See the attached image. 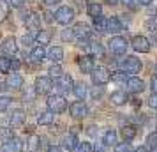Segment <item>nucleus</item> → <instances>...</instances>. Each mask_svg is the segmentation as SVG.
<instances>
[{
	"label": "nucleus",
	"mask_w": 157,
	"mask_h": 152,
	"mask_svg": "<svg viewBox=\"0 0 157 152\" xmlns=\"http://www.w3.org/2000/svg\"><path fill=\"white\" fill-rule=\"evenodd\" d=\"M106 27H108V20L104 16L94 18V29L97 30V32H106Z\"/></svg>",
	"instance_id": "a878e982"
},
{
	"label": "nucleus",
	"mask_w": 157,
	"mask_h": 152,
	"mask_svg": "<svg viewBox=\"0 0 157 152\" xmlns=\"http://www.w3.org/2000/svg\"><path fill=\"white\" fill-rule=\"evenodd\" d=\"M6 88H7V85H6V83H0V90H6Z\"/></svg>",
	"instance_id": "864d4df0"
},
{
	"label": "nucleus",
	"mask_w": 157,
	"mask_h": 152,
	"mask_svg": "<svg viewBox=\"0 0 157 152\" xmlns=\"http://www.w3.org/2000/svg\"><path fill=\"white\" fill-rule=\"evenodd\" d=\"M48 152H62V147L60 145H51L50 149H48Z\"/></svg>",
	"instance_id": "c03bdc74"
},
{
	"label": "nucleus",
	"mask_w": 157,
	"mask_h": 152,
	"mask_svg": "<svg viewBox=\"0 0 157 152\" xmlns=\"http://www.w3.org/2000/svg\"><path fill=\"white\" fill-rule=\"evenodd\" d=\"M86 50L90 51V57H102L104 48L101 43H86Z\"/></svg>",
	"instance_id": "aec40b11"
},
{
	"label": "nucleus",
	"mask_w": 157,
	"mask_h": 152,
	"mask_svg": "<svg viewBox=\"0 0 157 152\" xmlns=\"http://www.w3.org/2000/svg\"><path fill=\"white\" fill-rule=\"evenodd\" d=\"M104 150V145H101V147H97V149H95V152H102Z\"/></svg>",
	"instance_id": "603ef678"
},
{
	"label": "nucleus",
	"mask_w": 157,
	"mask_h": 152,
	"mask_svg": "<svg viewBox=\"0 0 157 152\" xmlns=\"http://www.w3.org/2000/svg\"><path fill=\"white\" fill-rule=\"evenodd\" d=\"M118 2H124V4H131L132 0H118Z\"/></svg>",
	"instance_id": "5fc2aeb1"
},
{
	"label": "nucleus",
	"mask_w": 157,
	"mask_h": 152,
	"mask_svg": "<svg viewBox=\"0 0 157 152\" xmlns=\"http://www.w3.org/2000/svg\"><path fill=\"white\" fill-rule=\"evenodd\" d=\"M141 67H143V64H141V60L140 58H136V57H125L124 60H122V69L125 72H132V74H136V72H140L141 71Z\"/></svg>",
	"instance_id": "20e7f679"
},
{
	"label": "nucleus",
	"mask_w": 157,
	"mask_h": 152,
	"mask_svg": "<svg viewBox=\"0 0 157 152\" xmlns=\"http://www.w3.org/2000/svg\"><path fill=\"white\" fill-rule=\"evenodd\" d=\"M53 119H55V115H53L51 111H43V113L39 115V119H37V122L41 124V126H50V124L53 122Z\"/></svg>",
	"instance_id": "c85d7f7f"
},
{
	"label": "nucleus",
	"mask_w": 157,
	"mask_h": 152,
	"mask_svg": "<svg viewBox=\"0 0 157 152\" xmlns=\"http://www.w3.org/2000/svg\"><path fill=\"white\" fill-rule=\"evenodd\" d=\"M138 2H140L141 6H150V4H152L154 0H138Z\"/></svg>",
	"instance_id": "8fccbe9b"
},
{
	"label": "nucleus",
	"mask_w": 157,
	"mask_h": 152,
	"mask_svg": "<svg viewBox=\"0 0 157 152\" xmlns=\"http://www.w3.org/2000/svg\"><path fill=\"white\" fill-rule=\"evenodd\" d=\"M148 104H150L154 110H157V94H154V95L148 99Z\"/></svg>",
	"instance_id": "a19ab883"
},
{
	"label": "nucleus",
	"mask_w": 157,
	"mask_h": 152,
	"mask_svg": "<svg viewBox=\"0 0 157 152\" xmlns=\"http://www.w3.org/2000/svg\"><path fill=\"white\" fill-rule=\"evenodd\" d=\"M39 142H41V145H39V149H41V150H48V149H50V147H48V142H46V138H41V140H39Z\"/></svg>",
	"instance_id": "37998d69"
},
{
	"label": "nucleus",
	"mask_w": 157,
	"mask_h": 152,
	"mask_svg": "<svg viewBox=\"0 0 157 152\" xmlns=\"http://www.w3.org/2000/svg\"><path fill=\"white\" fill-rule=\"evenodd\" d=\"M51 37H53V34H51V30H41V32H37V43L41 44V46H44V44H48L51 41Z\"/></svg>",
	"instance_id": "5701e85b"
},
{
	"label": "nucleus",
	"mask_w": 157,
	"mask_h": 152,
	"mask_svg": "<svg viewBox=\"0 0 157 152\" xmlns=\"http://www.w3.org/2000/svg\"><path fill=\"white\" fill-rule=\"evenodd\" d=\"M25 2H27V0H9V4H11V6H14V7H21Z\"/></svg>",
	"instance_id": "79ce46f5"
},
{
	"label": "nucleus",
	"mask_w": 157,
	"mask_h": 152,
	"mask_svg": "<svg viewBox=\"0 0 157 152\" xmlns=\"http://www.w3.org/2000/svg\"><path fill=\"white\" fill-rule=\"evenodd\" d=\"M48 72H50V78H58V76H62V74H64V72H62V67H60L58 64H53Z\"/></svg>",
	"instance_id": "473e14b6"
},
{
	"label": "nucleus",
	"mask_w": 157,
	"mask_h": 152,
	"mask_svg": "<svg viewBox=\"0 0 157 152\" xmlns=\"http://www.w3.org/2000/svg\"><path fill=\"white\" fill-rule=\"evenodd\" d=\"M109 80H113L117 85H125L127 76H125V72H113V76H109Z\"/></svg>",
	"instance_id": "c756f323"
},
{
	"label": "nucleus",
	"mask_w": 157,
	"mask_h": 152,
	"mask_svg": "<svg viewBox=\"0 0 157 152\" xmlns=\"http://www.w3.org/2000/svg\"><path fill=\"white\" fill-rule=\"evenodd\" d=\"M111 103H113V104H117V106L125 104V103H127V94H125V92H122V90L113 92V94H111Z\"/></svg>",
	"instance_id": "393cba45"
},
{
	"label": "nucleus",
	"mask_w": 157,
	"mask_h": 152,
	"mask_svg": "<svg viewBox=\"0 0 157 152\" xmlns=\"http://www.w3.org/2000/svg\"><path fill=\"white\" fill-rule=\"evenodd\" d=\"M11 138H14L13 129H9V127H0V140H2V142H7Z\"/></svg>",
	"instance_id": "7c9ffc66"
},
{
	"label": "nucleus",
	"mask_w": 157,
	"mask_h": 152,
	"mask_svg": "<svg viewBox=\"0 0 157 152\" xmlns=\"http://www.w3.org/2000/svg\"><path fill=\"white\" fill-rule=\"evenodd\" d=\"M132 48L140 53H147L150 50V41L145 36H136L132 37Z\"/></svg>",
	"instance_id": "9b49d317"
},
{
	"label": "nucleus",
	"mask_w": 157,
	"mask_h": 152,
	"mask_svg": "<svg viewBox=\"0 0 157 152\" xmlns=\"http://www.w3.org/2000/svg\"><path fill=\"white\" fill-rule=\"evenodd\" d=\"M44 4H46V6H55V4H58V2H60V0H43Z\"/></svg>",
	"instance_id": "a18cd8bd"
},
{
	"label": "nucleus",
	"mask_w": 157,
	"mask_h": 152,
	"mask_svg": "<svg viewBox=\"0 0 157 152\" xmlns=\"http://www.w3.org/2000/svg\"><path fill=\"white\" fill-rule=\"evenodd\" d=\"M108 44H109V50H111V53H115V55H124V53L127 51V48H129L127 39H125V37H122V36L111 37Z\"/></svg>",
	"instance_id": "f03ea898"
},
{
	"label": "nucleus",
	"mask_w": 157,
	"mask_h": 152,
	"mask_svg": "<svg viewBox=\"0 0 157 152\" xmlns=\"http://www.w3.org/2000/svg\"><path fill=\"white\" fill-rule=\"evenodd\" d=\"M72 37H74V34H72V29H65L64 32H62V39H64V41H71Z\"/></svg>",
	"instance_id": "58836bf2"
},
{
	"label": "nucleus",
	"mask_w": 157,
	"mask_h": 152,
	"mask_svg": "<svg viewBox=\"0 0 157 152\" xmlns=\"http://www.w3.org/2000/svg\"><path fill=\"white\" fill-rule=\"evenodd\" d=\"M44 57H46L44 46H36L34 50L30 51V60H32V62H43Z\"/></svg>",
	"instance_id": "412c9836"
},
{
	"label": "nucleus",
	"mask_w": 157,
	"mask_h": 152,
	"mask_svg": "<svg viewBox=\"0 0 157 152\" xmlns=\"http://www.w3.org/2000/svg\"><path fill=\"white\" fill-rule=\"evenodd\" d=\"M157 147V133H150L147 136V149H155Z\"/></svg>",
	"instance_id": "72a5a7b5"
},
{
	"label": "nucleus",
	"mask_w": 157,
	"mask_h": 152,
	"mask_svg": "<svg viewBox=\"0 0 157 152\" xmlns=\"http://www.w3.org/2000/svg\"><path fill=\"white\" fill-rule=\"evenodd\" d=\"M55 20H57V23H60V25H69V23L74 20V9L69 7V6L58 7L57 13H55Z\"/></svg>",
	"instance_id": "7ed1b4c3"
},
{
	"label": "nucleus",
	"mask_w": 157,
	"mask_h": 152,
	"mask_svg": "<svg viewBox=\"0 0 157 152\" xmlns=\"http://www.w3.org/2000/svg\"><path fill=\"white\" fill-rule=\"evenodd\" d=\"M69 113L74 119H83L88 113V108H86V104L83 101H74L71 104V108H69Z\"/></svg>",
	"instance_id": "1a4fd4ad"
},
{
	"label": "nucleus",
	"mask_w": 157,
	"mask_h": 152,
	"mask_svg": "<svg viewBox=\"0 0 157 152\" xmlns=\"http://www.w3.org/2000/svg\"><path fill=\"white\" fill-rule=\"evenodd\" d=\"M90 74H92V81L95 85H106L109 81V72L106 67H94V71Z\"/></svg>",
	"instance_id": "0eeeda50"
},
{
	"label": "nucleus",
	"mask_w": 157,
	"mask_h": 152,
	"mask_svg": "<svg viewBox=\"0 0 157 152\" xmlns=\"http://www.w3.org/2000/svg\"><path fill=\"white\" fill-rule=\"evenodd\" d=\"M125 87L129 88V92H132V94H140V92L145 90V81L140 80V78H136V76H132V78H127Z\"/></svg>",
	"instance_id": "f8f14e48"
},
{
	"label": "nucleus",
	"mask_w": 157,
	"mask_h": 152,
	"mask_svg": "<svg viewBox=\"0 0 157 152\" xmlns=\"http://www.w3.org/2000/svg\"><path fill=\"white\" fill-rule=\"evenodd\" d=\"M86 13H88V16H92V18L102 16V6H101V4H97V2H92V4H88Z\"/></svg>",
	"instance_id": "b1692460"
},
{
	"label": "nucleus",
	"mask_w": 157,
	"mask_h": 152,
	"mask_svg": "<svg viewBox=\"0 0 157 152\" xmlns=\"http://www.w3.org/2000/svg\"><path fill=\"white\" fill-rule=\"evenodd\" d=\"M11 71V58L0 57V72H9Z\"/></svg>",
	"instance_id": "2f4dec72"
},
{
	"label": "nucleus",
	"mask_w": 157,
	"mask_h": 152,
	"mask_svg": "<svg viewBox=\"0 0 157 152\" xmlns=\"http://www.w3.org/2000/svg\"><path fill=\"white\" fill-rule=\"evenodd\" d=\"M150 88H152V92L157 94V74L152 76V81H150Z\"/></svg>",
	"instance_id": "ea45409f"
},
{
	"label": "nucleus",
	"mask_w": 157,
	"mask_h": 152,
	"mask_svg": "<svg viewBox=\"0 0 157 152\" xmlns=\"http://www.w3.org/2000/svg\"><path fill=\"white\" fill-rule=\"evenodd\" d=\"M124 30V25H122L120 18L118 16H111L108 20V27H106V32H111V34H118Z\"/></svg>",
	"instance_id": "2eb2a0df"
},
{
	"label": "nucleus",
	"mask_w": 157,
	"mask_h": 152,
	"mask_svg": "<svg viewBox=\"0 0 157 152\" xmlns=\"http://www.w3.org/2000/svg\"><path fill=\"white\" fill-rule=\"evenodd\" d=\"M78 65L81 72H86V74H90L94 71V58L90 55H85V57H79L78 58Z\"/></svg>",
	"instance_id": "ddd939ff"
},
{
	"label": "nucleus",
	"mask_w": 157,
	"mask_h": 152,
	"mask_svg": "<svg viewBox=\"0 0 157 152\" xmlns=\"http://www.w3.org/2000/svg\"><path fill=\"white\" fill-rule=\"evenodd\" d=\"M132 152H148V149H147L145 145H141V147H138V149H134Z\"/></svg>",
	"instance_id": "49530a36"
},
{
	"label": "nucleus",
	"mask_w": 157,
	"mask_h": 152,
	"mask_svg": "<svg viewBox=\"0 0 157 152\" xmlns=\"http://www.w3.org/2000/svg\"><path fill=\"white\" fill-rule=\"evenodd\" d=\"M16 51H18L16 39L14 37H7V39L2 43V53H6V55H14Z\"/></svg>",
	"instance_id": "dca6fc26"
},
{
	"label": "nucleus",
	"mask_w": 157,
	"mask_h": 152,
	"mask_svg": "<svg viewBox=\"0 0 157 152\" xmlns=\"http://www.w3.org/2000/svg\"><path fill=\"white\" fill-rule=\"evenodd\" d=\"M11 103H13L11 97H7V95H0V111H6V110L11 106Z\"/></svg>",
	"instance_id": "f704fd0d"
},
{
	"label": "nucleus",
	"mask_w": 157,
	"mask_h": 152,
	"mask_svg": "<svg viewBox=\"0 0 157 152\" xmlns=\"http://www.w3.org/2000/svg\"><path fill=\"white\" fill-rule=\"evenodd\" d=\"M72 34H74V37H78L79 41H86V39L90 37V34H92V30H90V27H88L86 23L79 21V23H76V25H74Z\"/></svg>",
	"instance_id": "6e6552de"
},
{
	"label": "nucleus",
	"mask_w": 157,
	"mask_h": 152,
	"mask_svg": "<svg viewBox=\"0 0 157 152\" xmlns=\"http://www.w3.org/2000/svg\"><path fill=\"white\" fill-rule=\"evenodd\" d=\"M72 92H74V95L78 97L79 101H81V99H85L86 94H88V90H86V87L83 85V83H78V85H74V87H72Z\"/></svg>",
	"instance_id": "bb28decb"
},
{
	"label": "nucleus",
	"mask_w": 157,
	"mask_h": 152,
	"mask_svg": "<svg viewBox=\"0 0 157 152\" xmlns=\"http://www.w3.org/2000/svg\"><path fill=\"white\" fill-rule=\"evenodd\" d=\"M6 85L9 88H20L23 85V78L18 74V72H11L7 76V81H6Z\"/></svg>",
	"instance_id": "a211bd4d"
},
{
	"label": "nucleus",
	"mask_w": 157,
	"mask_h": 152,
	"mask_svg": "<svg viewBox=\"0 0 157 152\" xmlns=\"http://www.w3.org/2000/svg\"><path fill=\"white\" fill-rule=\"evenodd\" d=\"M51 88H53V80L50 76H37L36 80V92L39 95L43 94H48Z\"/></svg>",
	"instance_id": "423d86ee"
},
{
	"label": "nucleus",
	"mask_w": 157,
	"mask_h": 152,
	"mask_svg": "<svg viewBox=\"0 0 157 152\" xmlns=\"http://www.w3.org/2000/svg\"><path fill=\"white\" fill-rule=\"evenodd\" d=\"M101 94H102V90H101V88H95V90L92 92V95H94V97H99Z\"/></svg>",
	"instance_id": "09e8293b"
},
{
	"label": "nucleus",
	"mask_w": 157,
	"mask_h": 152,
	"mask_svg": "<svg viewBox=\"0 0 157 152\" xmlns=\"http://www.w3.org/2000/svg\"><path fill=\"white\" fill-rule=\"evenodd\" d=\"M48 58H50L51 62H55V64L62 62V58H64V50H62L60 46H51L50 51H48Z\"/></svg>",
	"instance_id": "f3484780"
},
{
	"label": "nucleus",
	"mask_w": 157,
	"mask_h": 152,
	"mask_svg": "<svg viewBox=\"0 0 157 152\" xmlns=\"http://www.w3.org/2000/svg\"><path fill=\"white\" fill-rule=\"evenodd\" d=\"M78 145H79V142H78V138H76V134H74V133L67 134V136H64V140H62V147H64L65 150H69V152L76 150V149H78Z\"/></svg>",
	"instance_id": "4468645a"
},
{
	"label": "nucleus",
	"mask_w": 157,
	"mask_h": 152,
	"mask_svg": "<svg viewBox=\"0 0 157 152\" xmlns=\"http://www.w3.org/2000/svg\"><path fill=\"white\" fill-rule=\"evenodd\" d=\"M13 67L18 69V67H20V62H18V60H11V69H13Z\"/></svg>",
	"instance_id": "de8ad7c7"
},
{
	"label": "nucleus",
	"mask_w": 157,
	"mask_h": 152,
	"mask_svg": "<svg viewBox=\"0 0 157 152\" xmlns=\"http://www.w3.org/2000/svg\"><path fill=\"white\" fill-rule=\"evenodd\" d=\"M147 30L157 32V16H150L148 20H147Z\"/></svg>",
	"instance_id": "c9c22d12"
},
{
	"label": "nucleus",
	"mask_w": 157,
	"mask_h": 152,
	"mask_svg": "<svg viewBox=\"0 0 157 152\" xmlns=\"http://www.w3.org/2000/svg\"><path fill=\"white\" fill-rule=\"evenodd\" d=\"M120 134H122V138H124L125 142H131V140L136 136V129L132 127V126H125V127H122Z\"/></svg>",
	"instance_id": "cd10ccee"
},
{
	"label": "nucleus",
	"mask_w": 157,
	"mask_h": 152,
	"mask_svg": "<svg viewBox=\"0 0 157 152\" xmlns=\"http://www.w3.org/2000/svg\"><path fill=\"white\" fill-rule=\"evenodd\" d=\"M117 131L115 129H108L106 133H104V136H102V145L104 147H109V145H115L117 143Z\"/></svg>",
	"instance_id": "4be33fe9"
},
{
	"label": "nucleus",
	"mask_w": 157,
	"mask_h": 152,
	"mask_svg": "<svg viewBox=\"0 0 157 152\" xmlns=\"http://www.w3.org/2000/svg\"><path fill=\"white\" fill-rule=\"evenodd\" d=\"M106 4H109V6H115V4H118V0H106Z\"/></svg>",
	"instance_id": "3c124183"
},
{
	"label": "nucleus",
	"mask_w": 157,
	"mask_h": 152,
	"mask_svg": "<svg viewBox=\"0 0 157 152\" xmlns=\"http://www.w3.org/2000/svg\"><path fill=\"white\" fill-rule=\"evenodd\" d=\"M53 87L57 88L58 92L65 94V92H71V90H72L74 81H72V78L69 76V74H62V76H58V78H57V81L53 83Z\"/></svg>",
	"instance_id": "39448f33"
},
{
	"label": "nucleus",
	"mask_w": 157,
	"mask_h": 152,
	"mask_svg": "<svg viewBox=\"0 0 157 152\" xmlns=\"http://www.w3.org/2000/svg\"><path fill=\"white\" fill-rule=\"evenodd\" d=\"M115 152H132V147L129 143H118L115 147Z\"/></svg>",
	"instance_id": "4c0bfd02"
},
{
	"label": "nucleus",
	"mask_w": 157,
	"mask_h": 152,
	"mask_svg": "<svg viewBox=\"0 0 157 152\" xmlns=\"http://www.w3.org/2000/svg\"><path fill=\"white\" fill-rule=\"evenodd\" d=\"M78 152H92L94 150V147L90 142H81V143L78 145V149H76Z\"/></svg>",
	"instance_id": "e433bc0d"
},
{
	"label": "nucleus",
	"mask_w": 157,
	"mask_h": 152,
	"mask_svg": "<svg viewBox=\"0 0 157 152\" xmlns=\"http://www.w3.org/2000/svg\"><path fill=\"white\" fill-rule=\"evenodd\" d=\"M25 119H27V115H25V111H23V110H14V111L11 113V126L20 127V126L25 122Z\"/></svg>",
	"instance_id": "6ab92c4d"
},
{
	"label": "nucleus",
	"mask_w": 157,
	"mask_h": 152,
	"mask_svg": "<svg viewBox=\"0 0 157 152\" xmlns=\"http://www.w3.org/2000/svg\"><path fill=\"white\" fill-rule=\"evenodd\" d=\"M21 147H23L21 140L14 136V138H11V140H7V142H4L0 150L2 152H21Z\"/></svg>",
	"instance_id": "9d476101"
},
{
	"label": "nucleus",
	"mask_w": 157,
	"mask_h": 152,
	"mask_svg": "<svg viewBox=\"0 0 157 152\" xmlns=\"http://www.w3.org/2000/svg\"><path fill=\"white\" fill-rule=\"evenodd\" d=\"M46 104H48V111H51L53 115H55V113H64L65 108H67V101H65L64 95H60V94L50 95L48 101H46Z\"/></svg>",
	"instance_id": "f257e3e1"
},
{
	"label": "nucleus",
	"mask_w": 157,
	"mask_h": 152,
	"mask_svg": "<svg viewBox=\"0 0 157 152\" xmlns=\"http://www.w3.org/2000/svg\"><path fill=\"white\" fill-rule=\"evenodd\" d=\"M155 16H157V14H155Z\"/></svg>",
	"instance_id": "6e6d98bb"
}]
</instances>
